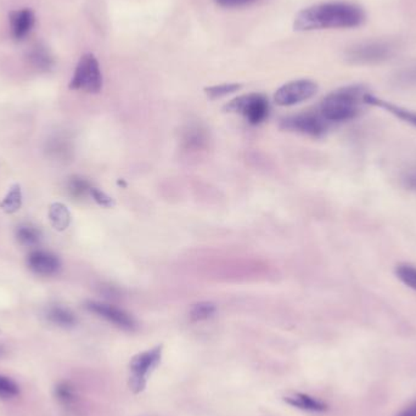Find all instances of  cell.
<instances>
[{
	"label": "cell",
	"instance_id": "d4e9b609",
	"mask_svg": "<svg viewBox=\"0 0 416 416\" xmlns=\"http://www.w3.org/2000/svg\"><path fill=\"white\" fill-rule=\"evenodd\" d=\"M207 141L206 133L200 128H192L187 132V134L184 137V144L185 148H194V150H199L205 146Z\"/></svg>",
	"mask_w": 416,
	"mask_h": 416
},
{
	"label": "cell",
	"instance_id": "ffe728a7",
	"mask_svg": "<svg viewBox=\"0 0 416 416\" xmlns=\"http://www.w3.org/2000/svg\"><path fill=\"white\" fill-rule=\"evenodd\" d=\"M91 183L86 180V178L73 176L68 180V192L75 199H83V197L91 195Z\"/></svg>",
	"mask_w": 416,
	"mask_h": 416
},
{
	"label": "cell",
	"instance_id": "83f0119b",
	"mask_svg": "<svg viewBox=\"0 0 416 416\" xmlns=\"http://www.w3.org/2000/svg\"><path fill=\"white\" fill-rule=\"evenodd\" d=\"M91 197L98 205H100L102 207H112L114 206V203H115L114 200L107 194L101 192L100 189H98V187H91Z\"/></svg>",
	"mask_w": 416,
	"mask_h": 416
},
{
	"label": "cell",
	"instance_id": "f1b7e54d",
	"mask_svg": "<svg viewBox=\"0 0 416 416\" xmlns=\"http://www.w3.org/2000/svg\"><path fill=\"white\" fill-rule=\"evenodd\" d=\"M256 1L257 0H215V3L223 8H241L246 5L254 4Z\"/></svg>",
	"mask_w": 416,
	"mask_h": 416
},
{
	"label": "cell",
	"instance_id": "3957f363",
	"mask_svg": "<svg viewBox=\"0 0 416 416\" xmlns=\"http://www.w3.org/2000/svg\"><path fill=\"white\" fill-rule=\"evenodd\" d=\"M68 86L71 91H83L89 94L100 93L102 75L99 61L93 54H84L79 59Z\"/></svg>",
	"mask_w": 416,
	"mask_h": 416
},
{
	"label": "cell",
	"instance_id": "f546056e",
	"mask_svg": "<svg viewBox=\"0 0 416 416\" xmlns=\"http://www.w3.org/2000/svg\"><path fill=\"white\" fill-rule=\"evenodd\" d=\"M404 182H406V185H407L408 187L416 190V172H412L407 174V177L404 178Z\"/></svg>",
	"mask_w": 416,
	"mask_h": 416
},
{
	"label": "cell",
	"instance_id": "52a82bcc",
	"mask_svg": "<svg viewBox=\"0 0 416 416\" xmlns=\"http://www.w3.org/2000/svg\"><path fill=\"white\" fill-rule=\"evenodd\" d=\"M316 93L318 84L316 82L311 79H297L280 86L274 94V101L279 106H293L309 100Z\"/></svg>",
	"mask_w": 416,
	"mask_h": 416
},
{
	"label": "cell",
	"instance_id": "4316f807",
	"mask_svg": "<svg viewBox=\"0 0 416 416\" xmlns=\"http://www.w3.org/2000/svg\"><path fill=\"white\" fill-rule=\"evenodd\" d=\"M20 388L11 378L0 375V398L10 399L19 396Z\"/></svg>",
	"mask_w": 416,
	"mask_h": 416
},
{
	"label": "cell",
	"instance_id": "e0dca14e",
	"mask_svg": "<svg viewBox=\"0 0 416 416\" xmlns=\"http://www.w3.org/2000/svg\"><path fill=\"white\" fill-rule=\"evenodd\" d=\"M49 220L54 226V229L58 231H63L68 229L71 223V213L68 207L61 202H54L53 205L49 207Z\"/></svg>",
	"mask_w": 416,
	"mask_h": 416
},
{
	"label": "cell",
	"instance_id": "30bf717a",
	"mask_svg": "<svg viewBox=\"0 0 416 416\" xmlns=\"http://www.w3.org/2000/svg\"><path fill=\"white\" fill-rule=\"evenodd\" d=\"M29 270L40 277H53L60 272L61 261L56 254L44 249H34L26 259Z\"/></svg>",
	"mask_w": 416,
	"mask_h": 416
},
{
	"label": "cell",
	"instance_id": "ba28073f",
	"mask_svg": "<svg viewBox=\"0 0 416 416\" xmlns=\"http://www.w3.org/2000/svg\"><path fill=\"white\" fill-rule=\"evenodd\" d=\"M330 125L326 122L323 116L318 112H306L300 115L291 116L282 120V130L298 132L302 134L311 135L314 138H321L325 135Z\"/></svg>",
	"mask_w": 416,
	"mask_h": 416
},
{
	"label": "cell",
	"instance_id": "4dcf8cb0",
	"mask_svg": "<svg viewBox=\"0 0 416 416\" xmlns=\"http://www.w3.org/2000/svg\"><path fill=\"white\" fill-rule=\"evenodd\" d=\"M397 416H416V402L413 403L412 406H409L407 409H404L401 414Z\"/></svg>",
	"mask_w": 416,
	"mask_h": 416
},
{
	"label": "cell",
	"instance_id": "9c48e42d",
	"mask_svg": "<svg viewBox=\"0 0 416 416\" xmlns=\"http://www.w3.org/2000/svg\"><path fill=\"white\" fill-rule=\"evenodd\" d=\"M86 308L123 330L133 331L137 329L134 318L121 308L95 301L86 302Z\"/></svg>",
	"mask_w": 416,
	"mask_h": 416
},
{
	"label": "cell",
	"instance_id": "8fae6325",
	"mask_svg": "<svg viewBox=\"0 0 416 416\" xmlns=\"http://www.w3.org/2000/svg\"><path fill=\"white\" fill-rule=\"evenodd\" d=\"M33 11L31 9L14 10L9 13L10 29L16 42L24 40L34 26Z\"/></svg>",
	"mask_w": 416,
	"mask_h": 416
},
{
	"label": "cell",
	"instance_id": "603a6c76",
	"mask_svg": "<svg viewBox=\"0 0 416 416\" xmlns=\"http://www.w3.org/2000/svg\"><path fill=\"white\" fill-rule=\"evenodd\" d=\"M215 303L212 302H200L194 305L190 311V319L192 321H202L210 319L212 316H215Z\"/></svg>",
	"mask_w": 416,
	"mask_h": 416
},
{
	"label": "cell",
	"instance_id": "ac0fdd59",
	"mask_svg": "<svg viewBox=\"0 0 416 416\" xmlns=\"http://www.w3.org/2000/svg\"><path fill=\"white\" fill-rule=\"evenodd\" d=\"M285 402L288 403L292 407L300 408L303 410H309V412H324L326 406L324 403L319 402L316 398L309 397L307 394H295L292 397L285 398Z\"/></svg>",
	"mask_w": 416,
	"mask_h": 416
},
{
	"label": "cell",
	"instance_id": "6da1fadb",
	"mask_svg": "<svg viewBox=\"0 0 416 416\" xmlns=\"http://www.w3.org/2000/svg\"><path fill=\"white\" fill-rule=\"evenodd\" d=\"M367 15L359 5L347 1H329L311 5L297 14L293 29L300 32L318 29H357Z\"/></svg>",
	"mask_w": 416,
	"mask_h": 416
},
{
	"label": "cell",
	"instance_id": "277c9868",
	"mask_svg": "<svg viewBox=\"0 0 416 416\" xmlns=\"http://www.w3.org/2000/svg\"><path fill=\"white\" fill-rule=\"evenodd\" d=\"M224 110L230 114H239L249 125H261L268 118L269 101L263 94H247L236 98L225 105Z\"/></svg>",
	"mask_w": 416,
	"mask_h": 416
},
{
	"label": "cell",
	"instance_id": "2e32d148",
	"mask_svg": "<svg viewBox=\"0 0 416 416\" xmlns=\"http://www.w3.org/2000/svg\"><path fill=\"white\" fill-rule=\"evenodd\" d=\"M15 236L17 242L24 247H36L42 242L43 239V234L38 226L31 223L20 224L15 230Z\"/></svg>",
	"mask_w": 416,
	"mask_h": 416
},
{
	"label": "cell",
	"instance_id": "7a4b0ae2",
	"mask_svg": "<svg viewBox=\"0 0 416 416\" xmlns=\"http://www.w3.org/2000/svg\"><path fill=\"white\" fill-rule=\"evenodd\" d=\"M367 93L363 86H342L323 99L319 114L329 125L354 120L365 105L364 95Z\"/></svg>",
	"mask_w": 416,
	"mask_h": 416
},
{
	"label": "cell",
	"instance_id": "5bb4252c",
	"mask_svg": "<svg viewBox=\"0 0 416 416\" xmlns=\"http://www.w3.org/2000/svg\"><path fill=\"white\" fill-rule=\"evenodd\" d=\"M29 65L39 72H49L54 66V59L52 54L47 50V47L42 44H36L29 49L27 53Z\"/></svg>",
	"mask_w": 416,
	"mask_h": 416
},
{
	"label": "cell",
	"instance_id": "8992f818",
	"mask_svg": "<svg viewBox=\"0 0 416 416\" xmlns=\"http://www.w3.org/2000/svg\"><path fill=\"white\" fill-rule=\"evenodd\" d=\"M394 53V47L388 42H367L349 48L346 59L354 65H375L387 61Z\"/></svg>",
	"mask_w": 416,
	"mask_h": 416
},
{
	"label": "cell",
	"instance_id": "7402d4cb",
	"mask_svg": "<svg viewBox=\"0 0 416 416\" xmlns=\"http://www.w3.org/2000/svg\"><path fill=\"white\" fill-rule=\"evenodd\" d=\"M59 402L66 408L75 407L77 403L76 391L70 383H60L55 388Z\"/></svg>",
	"mask_w": 416,
	"mask_h": 416
},
{
	"label": "cell",
	"instance_id": "7c38bea8",
	"mask_svg": "<svg viewBox=\"0 0 416 416\" xmlns=\"http://www.w3.org/2000/svg\"><path fill=\"white\" fill-rule=\"evenodd\" d=\"M364 102H365V105L376 106V107L383 109V110L392 114L394 117H397L403 122L409 123L413 127H416V111L408 110L402 106L394 105L390 101L383 100L378 96L370 94L369 91L364 95Z\"/></svg>",
	"mask_w": 416,
	"mask_h": 416
},
{
	"label": "cell",
	"instance_id": "44dd1931",
	"mask_svg": "<svg viewBox=\"0 0 416 416\" xmlns=\"http://www.w3.org/2000/svg\"><path fill=\"white\" fill-rule=\"evenodd\" d=\"M394 273L402 284L416 292V265L410 263L397 264Z\"/></svg>",
	"mask_w": 416,
	"mask_h": 416
},
{
	"label": "cell",
	"instance_id": "d6986e66",
	"mask_svg": "<svg viewBox=\"0 0 416 416\" xmlns=\"http://www.w3.org/2000/svg\"><path fill=\"white\" fill-rule=\"evenodd\" d=\"M22 206V190L20 184H14L0 202V208L8 215L16 213Z\"/></svg>",
	"mask_w": 416,
	"mask_h": 416
},
{
	"label": "cell",
	"instance_id": "5b68a950",
	"mask_svg": "<svg viewBox=\"0 0 416 416\" xmlns=\"http://www.w3.org/2000/svg\"><path fill=\"white\" fill-rule=\"evenodd\" d=\"M162 357V346L134 355L130 363V387L134 393L143 392L148 373L157 367Z\"/></svg>",
	"mask_w": 416,
	"mask_h": 416
},
{
	"label": "cell",
	"instance_id": "4fadbf2b",
	"mask_svg": "<svg viewBox=\"0 0 416 416\" xmlns=\"http://www.w3.org/2000/svg\"><path fill=\"white\" fill-rule=\"evenodd\" d=\"M71 153L72 146L70 140L61 135L52 137L45 143L47 156L59 162H66L68 158L71 157Z\"/></svg>",
	"mask_w": 416,
	"mask_h": 416
},
{
	"label": "cell",
	"instance_id": "cb8c5ba5",
	"mask_svg": "<svg viewBox=\"0 0 416 416\" xmlns=\"http://www.w3.org/2000/svg\"><path fill=\"white\" fill-rule=\"evenodd\" d=\"M241 86H242L238 84V83H226V84H219V86L205 88V93H206V95L210 99L215 100V99H219V98L229 95V94H233L235 91H240Z\"/></svg>",
	"mask_w": 416,
	"mask_h": 416
},
{
	"label": "cell",
	"instance_id": "484cf974",
	"mask_svg": "<svg viewBox=\"0 0 416 416\" xmlns=\"http://www.w3.org/2000/svg\"><path fill=\"white\" fill-rule=\"evenodd\" d=\"M396 83H397V86H404V88L416 86V63L398 72L397 76H396Z\"/></svg>",
	"mask_w": 416,
	"mask_h": 416
},
{
	"label": "cell",
	"instance_id": "9a60e30c",
	"mask_svg": "<svg viewBox=\"0 0 416 416\" xmlns=\"http://www.w3.org/2000/svg\"><path fill=\"white\" fill-rule=\"evenodd\" d=\"M45 318L54 325L60 326L63 329H71L77 324L75 313L66 307L59 306V305L49 307L45 311Z\"/></svg>",
	"mask_w": 416,
	"mask_h": 416
}]
</instances>
